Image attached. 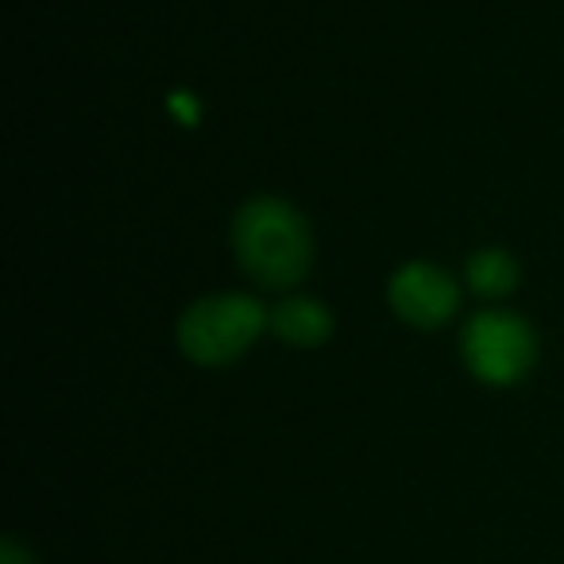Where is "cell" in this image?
<instances>
[{
    "label": "cell",
    "mask_w": 564,
    "mask_h": 564,
    "mask_svg": "<svg viewBox=\"0 0 564 564\" xmlns=\"http://www.w3.org/2000/svg\"><path fill=\"white\" fill-rule=\"evenodd\" d=\"M236 263L267 291H291L314 263V232L282 197H251L232 220Z\"/></svg>",
    "instance_id": "1"
},
{
    "label": "cell",
    "mask_w": 564,
    "mask_h": 564,
    "mask_svg": "<svg viewBox=\"0 0 564 564\" xmlns=\"http://www.w3.org/2000/svg\"><path fill=\"white\" fill-rule=\"evenodd\" d=\"M271 325V314L248 294H209L178 317V348L202 368L240 360Z\"/></svg>",
    "instance_id": "2"
},
{
    "label": "cell",
    "mask_w": 564,
    "mask_h": 564,
    "mask_svg": "<svg viewBox=\"0 0 564 564\" xmlns=\"http://www.w3.org/2000/svg\"><path fill=\"white\" fill-rule=\"evenodd\" d=\"M464 368L487 387H514L530 376L533 360H538V337L525 317L510 314V310H479L471 322L464 325L460 337Z\"/></svg>",
    "instance_id": "3"
},
{
    "label": "cell",
    "mask_w": 564,
    "mask_h": 564,
    "mask_svg": "<svg viewBox=\"0 0 564 564\" xmlns=\"http://www.w3.org/2000/svg\"><path fill=\"white\" fill-rule=\"evenodd\" d=\"M387 302H391L399 322L414 325V329H441L460 306V286L445 267L414 259L391 274Z\"/></svg>",
    "instance_id": "4"
},
{
    "label": "cell",
    "mask_w": 564,
    "mask_h": 564,
    "mask_svg": "<svg viewBox=\"0 0 564 564\" xmlns=\"http://www.w3.org/2000/svg\"><path fill=\"white\" fill-rule=\"evenodd\" d=\"M271 329L291 348H322L333 337V314L317 299H286L271 310Z\"/></svg>",
    "instance_id": "5"
},
{
    "label": "cell",
    "mask_w": 564,
    "mask_h": 564,
    "mask_svg": "<svg viewBox=\"0 0 564 564\" xmlns=\"http://www.w3.org/2000/svg\"><path fill=\"white\" fill-rule=\"evenodd\" d=\"M464 279H468L471 294H479L484 302H502L507 294L518 291V263L510 251L502 248H479L476 256L468 259V271H464Z\"/></svg>",
    "instance_id": "6"
},
{
    "label": "cell",
    "mask_w": 564,
    "mask_h": 564,
    "mask_svg": "<svg viewBox=\"0 0 564 564\" xmlns=\"http://www.w3.org/2000/svg\"><path fill=\"white\" fill-rule=\"evenodd\" d=\"M171 109L182 117V124H194V120H197V101H194L189 94H186V97L174 94V97H171Z\"/></svg>",
    "instance_id": "7"
},
{
    "label": "cell",
    "mask_w": 564,
    "mask_h": 564,
    "mask_svg": "<svg viewBox=\"0 0 564 564\" xmlns=\"http://www.w3.org/2000/svg\"><path fill=\"white\" fill-rule=\"evenodd\" d=\"M0 564H35V561L17 545V541H4V549H0Z\"/></svg>",
    "instance_id": "8"
}]
</instances>
